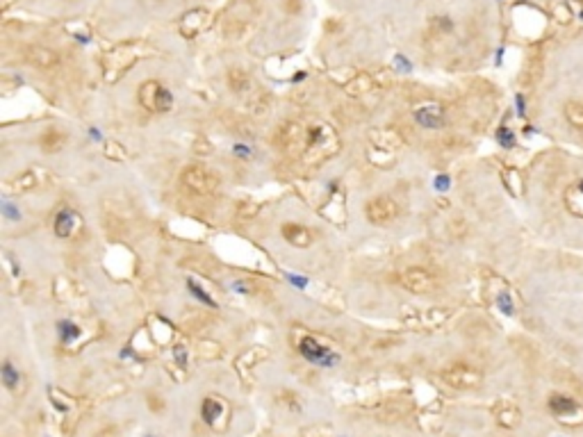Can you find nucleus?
Returning <instances> with one entry per match:
<instances>
[{"label":"nucleus","mask_w":583,"mask_h":437,"mask_svg":"<svg viewBox=\"0 0 583 437\" xmlns=\"http://www.w3.org/2000/svg\"><path fill=\"white\" fill-rule=\"evenodd\" d=\"M401 285L413 294H431L435 290V278L426 269L410 267L401 273Z\"/></svg>","instance_id":"1a4fd4ad"},{"label":"nucleus","mask_w":583,"mask_h":437,"mask_svg":"<svg viewBox=\"0 0 583 437\" xmlns=\"http://www.w3.org/2000/svg\"><path fill=\"white\" fill-rule=\"evenodd\" d=\"M364 214L371 223L376 225H387L392 223L396 216H399V205H396V201L390 196H376L367 203V207H364Z\"/></svg>","instance_id":"423d86ee"},{"label":"nucleus","mask_w":583,"mask_h":437,"mask_svg":"<svg viewBox=\"0 0 583 437\" xmlns=\"http://www.w3.org/2000/svg\"><path fill=\"white\" fill-rule=\"evenodd\" d=\"M371 89H374V82H371V77L369 75H358L353 82H349L346 84V93L349 96H364V93H369Z\"/></svg>","instance_id":"412c9836"},{"label":"nucleus","mask_w":583,"mask_h":437,"mask_svg":"<svg viewBox=\"0 0 583 437\" xmlns=\"http://www.w3.org/2000/svg\"><path fill=\"white\" fill-rule=\"evenodd\" d=\"M198 355L203 360H214V357L221 355V346L216 342H201L198 344Z\"/></svg>","instance_id":"cd10ccee"},{"label":"nucleus","mask_w":583,"mask_h":437,"mask_svg":"<svg viewBox=\"0 0 583 437\" xmlns=\"http://www.w3.org/2000/svg\"><path fill=\"white\" fill-rule=\"evenodd\" d=\"M96 437H119V435H116L114 428H103V431H100Z\"/></svg>","instance_id":"2f4dec72"},{"label":"nucleus","mask_w":583,"mask_h":437,"mask_svg":"<svg viewBox=\"0 0 583 437\" xmlns=\"http://www.w3.org/2000/svg\"><path fill=\"white\" fill-rule=\"evenodd\" d=\"M228 84L232 91H244L248 87V75L244 71H239V68H232L228 73Z\"/></svg>","instance_id":"a878e982"},{"label":"nucleus","mask_w":583,"mask_h":437,"mask_svg":"<svg viewBox=\"0 0 583 437\" xmlns=\"http://www.w3.org/2000/svg\"><path fill=\"white\" fill-rule=\"evenodd\" d=\"M579 192H581V194H583V180H581V183H579Z\"/></svg>","instance_id":"72a5a7b5"},{"label":"nucleus","mask_w":583,"mask_h":437,"mask_svg":"<svg viewBox=\"0 0 583 437\" xmlns=\"http://www.w3.org/2000/svg\"><path fill=\"white\" fill-rule=\"evenodd\" d=\"M181 180L189 192L198 194V196H210V194H214L221 185L219 176H214L212 171L205 167H187L181 174Z\"/></svg>","instance_id":"7ed1b4c3"},{"label":"nucleus","mask_w":583,"mask_h":437,"mask_svg":"<svg viewBox=\"0 0 583 437\" xmlns=\"http://www.w3.org/2000/svg\"><path fill=\"white\" fill-rule=\"evenodd\" d=\"M64 144H66V135L59 132L57 128H48L41 137H39V148H41L44 153H59L62 148H64Z\"/></svg>","instance_id":"a211bd4d"},{"label":"nucleus","mask_w":583,"mask_h":437,"mask_svg":"<svg viewBox=\"0 0 583 437\" xmlns=\"http://www.w3.org/2000/svg\"><path fill=\"white\" fill-rule=\"evenodd\" d=\"M497 142H499L503 148H512V146H515V135L510 132V128L501 126L499 130H497Z\"/></svg>","instance_id":"c85d7f7f"},{"label":"nucleus","mask_w":583,"mask_h":437,"mask_svg":"<svg viewBox=\"0 0 583 437\" xmlns=\"http://www.w3.org/2000/svg\"><path fill=\"white\" fill-rule=\"evenodd\" d=\"M554 5H570V3H577L579 5V10L583 7V0H551Z\"/></svg>","instance_id":"473e14b6"},{"label":"nucleus","mask_w":583,"mask_h":437,"mask_svg":"<svg viewBox=\"0 0 583 437\" xmlns=\"http://www.w3.org/2000/svg\"><path fill=\"white\" fill-rule=\"evenodd\" d=\"M415 121H417L422 128L438 130V128L445 126V109L438 107V105H426V107H419L417 112H415Z\"/></svg>","instance_id":"dca6fc26"},{"label":"nucleus","mask_w":583,"mask_h":437,"mask_svg":"<svg viewBox=\"0 0 583 437\" xmlns=\"http://www.w3.org/2000/svg\"><path fill=\"white\" fill-rule=\"evenodd\" d=\"M3 382L10 392H17L21 385V371L10 360H5V364H3Z\"/></svg>","instance_id":"4be33fe9"},{"label":"nucleus","mask_w":583,"mask_h":437,"mask_svg":"<svg viewBox=\"0 0 583 437\" xmlns=\"http://www.w3.org/2000/svg\"><path fill=\"white\" fill-rule=\"evenodd\" d=\"M565 116L574 128L583 130V100H570L565 105Z\"/></svg>","instance_id":"5701e85b"},{"label":"nucleus","mask_w":583,"mask_h":437,"mask_svg":"<svg viewBox=\"0 0 583 437\" xmlns=\"http://www.w3.org/2000/svg\"><path fill=\"white\" fill-rule=\"evenodd\" d=\"M497 303H499V308L503 310V315H512V312H515V306H512V299L508 292H501Z\"/></svg>","instance_id":"c756f323"},{"label":"nucleus","mask_w":583,"mask_h":437,"mask_svg":"<svg viewBox=\"0 0 583 437\" xmlns=\"http://www.w3.org/2000/svg\"><path fill=\"white\" fill-rule=\"evenodd\" d=\"M271 142L276 144L278 151H283L287 155H294V153L303 155V151H306V146H308V128L299 121H285L276 128Z\"/></svg>","instance_id":"f03ea898"},{"label":"nucleus","mask_w":583,"mask_h":437,"mask_svg":"<svg viewBox=\"0 0 583 437\" xmlns=\"http://www.w3.org/2000/svg\"><path fill=\"white\" fill-rule=\"evenodd\" d=\"M201 415H203V421L207 426H212L214 431H223V428L228 426V417H230V408L226 399H221V396H207L201 405Z\"/></svg>","instance_id":"0eeeda50"},{"label":"nucleus","mask_w":583,"mask_h":437,"mask_svg":"<svg viewBox=\"0 0 583 437\" xmlns=\"http://www.w3.org/2000/svg\"><path fill=\"white\" fill-rule=\"evenodd\" d=\"M207 26H210V14L205 10H192L185 14L181 21V32L185 37H196L198 32H203Z\"/></svg>","instance_id":"2eb2a0df"},{"label":"nucleus","mask_w":583,"mask_h":437,"mask_svg":"<svg viewBox=\"0 0 583 437\" xmlns=\"http://www.w3.org/2000/svg\"><path fill=\"white\" fill-rule=\"evenodd\" d=\"M260 212V205L258 203H253V201H242L237 205L235 210V214L237 218H242V221H251V218H255V214Z\"/></svg>","instance_id":"b1692460"},{"label":"nucleus","mask_w":583,"mask_h":437,"mask_svg":"<svg viewBox=\"0 0 583 437\" xmlns=\"http://www.w3.org/2000/svg\"><path fill=\"white\" fill-rule=\"evenodd\" d=\"M549 408L554 415L558 417H567V415H574V412L579 410V403L570 399V396H563V394H554L549 399Z\"/></svg>","instance_id":"aec40b11"},{"label":"nucleus","mask_w":583,"mask_h":437,"mask_svg":"<svg viewBox=\"0 0 583 437\" xmlns=\"http://www.w3.org/2000/svg\"><path fill=\"white\" fill-rule=\"evenodd\" d=\"M301 353L306 360L310 362H317V364H324L326 360H328V351H326L322 344H317V342L313 337H306V340H301Z\"/></svg>","instance_id":"6ab92c4d"},{"label":"nucleus","mask_w":583,"mask_h":437,"mask_svg":"<svg viewBox=\"0 0 583 437\" xmlns=\"http://www.w3.org/2000/svg\"><path fill=\"white\" fill-rule=\"evenodd\" d=\"M517 419H519V412L512 408V405H503V408L497 412V421H499L501 426H506V428L515 426Z\"/></svg>","instance_id":"393cba45"},{"label":"nucleus","mask_w":583,"mask_h":437,"mask_svg":"<svg viewBox=\"0 0 583 437\" xmlns=\"http://www.w3.org/2000/svg\"><path fill=\"white\" fill-rule=\"evenodd\" d=\"M267 357H269V351H267V348H264V346H253V348H248L246 353L235 362V369L242 373L244 378H248V371L255 369V366L267 360Z\"/></svg>","instance_id":"f3484780"},{"label":"nucleus","mask_w":583,"mask_h":437,"mask_svg":"<svg viewBox=\"0 0 583 437\" xmlns=\"http://www.w3.org/2000/svg\"><path fill=\"white\" fill-rule=\"evenodd\" d=\"M440 376L454 389H474L481 385V380H483L479 369H474L472 364H465V362L449 364L447 369L440 371Z\"/></svg>","instance_id":"20e7f679"},{"label":"nucleus","mask_w":583,"mask_h":437,"mask_svg":"<svg viewBox=\"0 0 583 437\" xmlns=\"http://www.w3.org/2000/svg\"><path fill=\"white\" fill-rule=\"evenodd\" d=\"M103 153H105L107 160H114V162H126L128 160V153L123 151V146L119 142H107Z\"/></svg>","instance_id":"bb28decb"},{"label":"nucleus","mask_w":583,"mask_h":437,"mask_svg":"<svg viewBox=\"0 0 583 437\" xmlns=\"http://www.w3.org/2000/svg\"><path fill=\"white\" fill-rule=\"evenodd\" d=\"M340 151V137L337 132L333 130L326 123H315V126L308 128V146L303 151L301 160L308 167H317L324 160L333 158Z\"/></svg>","instance_id":"f257e3e1"},{"label":"nucleus","mask_w":583,"mask_h":437,"mask_svg":"<svg viewBox=\"0 0 583 437\" xmlns=\"http://www.w3.org/2000/svg\"><path fill=\"white\" fill-rule=\"evenodd\" d=\"M515 103H517V114L524 116V114H526V98H524V93H517V96H515Z\"/></svg>","instance_id":"7c9ffc66"},{"label":"nucleus","mask_w":583,"mask_h":437,"mask_svg":"<svg viewBox=\"0 0 583 437\" xmlns=\"http://www.w3.org/2000/svg\"><path fill=\"white\" fill-rule=\"evenodd\" d=\"M447 317H449L447 310L429 308V310H424V312H415V315L403 317V324L410 326V328H435V326L445 324Z\"/></svg>","instance_id":"f8f14e48"},{"label":"nucleus","mask_w":583,"mask_h":437,"mask_svg":"<svg viewBox=\"0 0 583 437\" xmlns=\"http://www.w3.org/2000/svg\"><path fill=\"white\" fill-rule=\"evenodd\" d=\"M82 230V216L73 210H62L55 216V235L62 239H71Z\"/></svg>","instance_id":"ddd939ff"},{"label":"nucleus","mask_w":583,"mask_h":437,"mask_svg":"<svg viewBox=\"0 0 583 437\" xmlns=\"http://www.w3.org/2000/svg\"><path fill=\"white\" fill-rule=\"evenodd\" d=\"M139 103L149 112H167L174 105V98L158 80H146L139 87Z\"/></svg>","instance_id":"39448f33"},{"label":"nucleus","mask_w":583,"mask_h":437,"mask_svg":"<svg viewBox=\"0 0 583 437\" xmlns=\"http://www.w3.org/2000/svg\"><path fill=\"white\" fill-rule=\"evenodd\" d=\"M281 232H283L287 244H292L297 248H308L315 241V232L310 228H306V225H299V223H285L281 228Z\"/></svg>","instance_id":"4468645a"},{"label":"nucleus","mask_w":583,"mask_h":437,"mask_svg":"<svg viewBox=\"0 0 583 437\" xmlns=\"http://www.w3.org/2000/svg\"><path fill=\"white\" fill-rule=\"evenodd\" d=\"M367 137H369V144L374 146L376 151L394 153L406 146V139H403L401 132L394 128H371Z\"/></svg>","instance_id":"9d476101"},{"label":"nucleus","mask_w":583,"mask_h":437,"mask_svg":"<svg viewBox=\"0 0 583 437\" xmlns=\"http://www.w3.org/2000/svg\"><path fill=\"white\" fill-rule=\"evenodd\" d=\"M23 59L35 68L50 71V68H55L59 64V53L48 48V46L33 44V46H26V48H23Z\"/></svg>","instance_id":"6e6552de"},{"label":"nucleus","mask_w":583,"mask_h":437,"mask_svg":"<svg viewBox=\"0 0 583 437\" xmlns=\"http://www.w3.org/2000/svg\"><path fill=\"white\" fill-rule=\"evenodd\" d=\"M44 183H48V174H46L44 169L33 167V169H28V171H23V174H19L17 178H14V180L7 183V189L14 192V194H26V192L37 189V187H41Z\"/></svg>","instance_id":"9b49d317"}]
</instances>
